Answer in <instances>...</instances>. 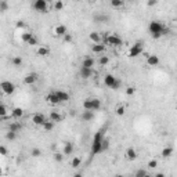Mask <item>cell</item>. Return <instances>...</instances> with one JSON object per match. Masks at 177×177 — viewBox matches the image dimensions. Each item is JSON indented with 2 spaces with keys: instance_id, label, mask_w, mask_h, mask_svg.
I'll list each match as a JSON object with an SVG mask.
<instances>
[{
  "instance_id": "cell-55",
  "label": "cell",
  "mask_w": 177,
  "mask_h": 177,
  "mask_svg": "<svg viewBox=\"0 0 177 177\" xmlns=\"http://www.w3.org/2000/svg\"><path fill=\"white\" fill-rule=\"evenodd\" d=\"M144 177H154V176H151V174H148V173H147V174H145Z\"/></svg>"
},
{
  "instance_id": "cell-45",
  "label": "cell",
  "mask_w": 177,
  "mask_h": 177,
  "mask_svg": "<svg viewBox=\"0 0 177 177\" xmlns=\"http://www.w3.org/2000/svg\"><path fill=\"white\" fill-rule=\"evenodd\" d=\"M156 166H158V161L156 159H151L150 162H148V168L150 169H155Z\"/></svg>"
},
{
  "instance_id": "cell-40",
  "label": "cell",
  "mask_w": 177,
  "mask_h": 177,
  "mask_svg": "<svg viewBox=\"0 0 177 177\" xmlns=\"http://www.w3.org/2000/svg\"><path fill=\"white\" fill-rule=\"evenodd\" d=\"M109 148V140L108 138H104L102 140V145H101V151L104 152V151H107Z\"/></svg>"
},
{
  "instance_id": "cell-6",
  "label": "cell",
  "mask_w": 177,
  "mask_h": 177,
  "mask_svg": "<svg viewBox=\"0 0 177 177\" xmlns=\"http://www.w3.org/2000/svg\"><path fill=\"white\" fill-rule=\"evenodd\" d=\"M32 7L36 10L37 13H47V10H49V4H47V1L46 0H36Z\"/></svg>"
},
{
  "instance_id": "cell-24",
  "label": "cell",
  "mask_w": 177,
  "mask_h": 177,
  "mask_svg": "<svg viewBox=\"0 0 177 177\" xmlns=\"http://www.w3.org/2000/svg\"><path fill=\"white\" fill-rule=\"evenodd\" d=\"M37 55H40V57H47V55L50 54V49L49 47H46V46H42L37 49Z\"/></svg>"
},
{
  "instance_id": "cell-13",
  "label": "cell",
  "mask_w": 177,
  "mask_h": 177,
  "mask_svg": "<svg viewBox=\"0 0 177 177\" xmlns=\"http://www.w3.org/2000/svg\"><path fill=\"white\" fill-rule=\"evenodd\" d=\"M46 101H47V102H49L50 105H57V104H59L58 97L55 95L54 91H53V93H49V94L46 95Z\"/></svg>"
},
{
  "instance_id": "cell-5",
  "label": "cell",
  "mask_w": 177,
  "mask_h": 177,
  "mask_svg": "<svg viewBox=\"0 0 177 177\" xmlns=\"http://www.w3.org/2000/svg\"><path fill=\"white\" fill-rule=\"evenodd\" d=\"M143 53H144L143 43H141V42H137L136 44H133L132 47H130V50H129V57L134 58V57H138V55H141Z\"/></svg>"
},
{
  "instance_id": "cell-10",
  "label": "cell",
  "mask_w": 177,
  "mask_h": 177,
  "mask_svg": "<svg viewBox=\"0 0 177 177\" xmlns=\"http://www.w3.org/2000/svg\"><path fill=\"white\" fill-rule=\"evenodd\" d=\"M67 33H68V29H67V27L62 25V24H59V25H57V27L54 28V35H55V36L64 37Z\"/></svg>"
},
{
  "instance_id": "cell-29",
  "label": "cell",
  "mask_w": 177,
  "mask_h": 177,
  "mask_svg": "<svg viewBox=\"0 0 177 177\" xmlns=\"http://www.w3.org/2000/svg\"><path fill=\"white\" fill-rule=\"evenodd\" d=\"M172 154H173V148H172V147H166V148L162 150V154H161V155H162L163 158H170Z\"/></svg>"
},
{
  "instance_id": "cell-25",
  "label": "cell",
  "mask_w": 177,
  "mask_h": 177,
  "mask_svg": "<svg viewBox=\"0 0 177 177\" xmlns=\"http://www.w3.org/2000/svg\"><path fill=\"white\" fill-rule=\"evenodd\" d=\"M83 108H85V111H93V98H86L83 101Z\"/></svg>"
},
{
  "instance_id": "cell-32",
  "label": "cell",
  "mask_w": 177,
  "mask_h": 177,
  "mask_svg": "<svg viewBox=\"0 0 177 177\" xmlns=\"http://www.w3.org/2000/svg\"><path fill=\"white\" fill-rule=\"evenodd\" d=\"M80 165H82V159L79 158V156H75V158L72 159V162H71V166H72L73 169H77Z\"/></svg>"
},
{
  "instance_id": "cell-44",
  "label": "cell",
  "mask_w": 177,
  "mask_h": 177,
  "mask_svg": "<svg viewBox=\"0 0 177 177\" xmlns=\"http://www.w3.org/2000/svg\"><path fill=\"white\" fill-rule=\"evenodd\" d=\"M147 174V170H144V169H138L136 172V174H134V177H144Z\"/></svg>"
},
{
  "instance_id": "cell-48",
  "label": "cell",
  "mask_w": 177,
  "mask_h": 177,
  "mask_svg": "<svg viewBox=\"0 0 177 177\" xmlns=\"http://www.w3.org/2000/svg\"><path fill=\"white\" fill-rule=\"evenodd\" d=\"M7 154H9V151H7V148H6L4 145H0V155H1V156H6Z\"/></svg>"
},
{
  "instance_id": "cell-7",
  "label": "cell",
  "mask_w": 177,
  "mask_h": 177,
  "mask_svg": "<svg viewBox=\"0 0 177 177\" xmlns=\"http://www.w3.org/2000/svg\"><path fill=\"white\" fill-rule=\"evenodd\" d=\"M46 120H47L46 116L43 114H40V112H37V114H35L32 116V122H33V125H36V126H43V123H44Z\"/></svg>"
},
{
  "instance_id": "cell-49",
  "label": "cell",
  "mask_w": 177,
  "mask_h": 177,
  "mask_svg": "<svg viewBox=\"0 0 177 177\" xmlns=\"http://www.w3.org/2000/svg\"><path fill=\"white\" fill-rule=\"evenodd\" d=\"M15 27L19 28V29H24V28L27 27V24H25V21H17V24H15Z\"/></svg>"
},
{
  "instance_id": "cell-2",
  "label": "cell",
  "mask_w": 177,
  "mask_h": 177,
  "mask_svg": "<svg viewBox=\"0 0 177 177\" xmlns=\"http://www.w3.org/2000/svg\"><path fill=\"white\" fill-rule=\"evenodd\" d=\"M105 127L100 129L98 132L94 134V138H93V144H91V155H97L101 154V145H102V140L105 138Z\"/></svg>"
},
{
  "instance_id": "cell-9",
  "label": "cell",
  "mask_w": 177,
  "mask_h": 177,
  "mask_svg": "<svg viewBox=\"0 0 177 177\" xmlns=\"http://www.w3.org/2000/svg\"><path fill=\"white\" fill-rule=\"evenodd\" d=\"M37 80H39V75L35 72L28 73L27 76L24 77V83H25V85H33V83H36Z\"/></svg>"
},
{
  "instance_id": "cell-35",
  "label": "cell",
  "mask_w": 177,
  "mask_h": 177,
  "mask_svg": "<svg viewBox=\"0 0 177 177\" xmlns=\"http://www.w3.org/2000/svg\"><path fill=\"white\" fill-rule=\"evenodd\" d=\"M101 108V101L98 98H93V111H98Z\"/></svg>"
},
{
  "instance_id": "cell-28",
  "label": "cell",
  "mask_w": 177,
  "mask_h": 177,
  "mask_svg": "<svg viewBox=\"0 0 177 177\" xmlns=\"http://www.w3.org/2000/svg\"><path fill=\"white\" fill-rule=\"evenodd\" d=\"M22 57H19V55H15V57H13L11 58V64H13L14 67H21L22 65Z\"/></svg>"
},
{
  "instance_id": "cell-1",
  "label": "cell",
  "mask_w": 177,
  "mask_h": 177,
  "mask_svg": "<svg viewBox=\"0 0 177 177\" xmlns=\"http://www.w3.org/2000/svg\"><path fill=\"white\" fill-rule=\"evenodd\" d=\"M148 31H150L152 39H159L161 36L166 35L169 32V29L161 21H151L150 25H148Z\"/></svg>"
},
{
  "instance_id": "cell-41",
  "label": "cell",
  "mask_w": 177,
  "mask_h": 177,
  "mask_svg": "<svg viewBox=\"0 0 177 177\" xmlns=\"http://www.w3.org/2000/svg\"><path fill=\"white\" fill-rule=\"evenodd\" d=\"M31 155H32V156H35V158H39V156L42 155V151L39 150V148H32Z\"/></svg>"
},
{
  "instance_id": "cell-39",
  "label": "cell",
  "mask_w": 177,
  "mask_h": 177,
  "mask_svg": "<svg viewBox=\"0 0 177 177\" xmlns=\"http://www.w3.org/2000/svg\"><path fill=\"white\" fill-rule=\"evenodd\" d=\"M54 161L55 162H62L64 161V154H61V152H54Z\"/></svg>"
},
{
  "instance_id": "cell-54",
  "label": "cell",
  "mask_w": 177,
  "mask_h": 177,
  "mask_svg": "<svg viewBox=\"0 0 177 177\" xmlns=\"http://www.w3.org/2000/svg\"><path fill=\"white\" fill-rule=\"evenodd\" d=\"M114 177H125V176H123V174H115Z\"/></svg>"
},
{
  "instance_id": "cell-19",
  "label": "cell",
  "mask_w": 177,
  "mask_h": 177,
  "mask_svg": "<svg viewBox=\"0 0 177 177\" xmlns=\"http://www.w3.org/2000/svg\"><path fill=\"white\" fill-rule=\"evenodd\" d=\"M91 51H93V53H95V54H101V53H104V51H105V44H102V43L93 44V47H91Z\"/></svg>"
},
{
  "instance_id": "cell-33",
  "label": "cell",
  "mask_w": 177,
  "mask_h": 177,
  "mask_svg": "<svg viewBox=\"0 0 177 177\" xmlns=\"http://www.w3.org/2000/svg\"><path fill=\"white\" fill-rule=\"evenodd\" d=\"M9 3L6 1V0H0V13H6L7 10H9Z\"/></svg>"
},
{
  "instance_id": "cell-15",
  "label": "cell",
  "mask_w": 177,
  "mask_h": 177,
  "mask_svg": "<svg viewBox=\"0 0 177 177\" xmlns=\"http://www.w3.org/2000/svg\"><path fill=\"white\" fill-rule=\"evenodd\" d=\"M50 120L53 123H58L62 120V115L59 114L58 111H51L50 112Z\"/></svg>"
},
{
  "instance_id": "cell-21",
  "label": "cell",
  "mask_w": 177,
  "mask_h": 177,
  "mask_svg": "<svg viewBox=\"0 0 177 177\" xmlns=\"http://www.w3.org/2000/svg\"><path fill=\"white\" fill-rule=\"evenodd\" d=\"M91 75H93V69L90 68H80V76H82V79H89V77H91Z\"/></svg>"
},
{
  "instance_id": "cell-47",
  "label": "cell",
  "mask_w": 177,
  "mask_h": 177,
  "mask_svg": "<svg viewBox=\"0 0 177 177\" xmlns=\"http://www.w3.org/2000/svg\"><path fill=\"white\" fill-rule=\"evenodd\" d=\"M62 39H64V42H65V43H71V42H72V35H71V33H67V35L62 37Z\"/></svg>"
},
{
  "instance_id": "cell-36",
  "label": "cell",
  "mask_w": 177,
  "mask_h": 177,
  "mask_svg": "<svg viewBox=\"0 0 177 177\" xmlns=\"http://www.w3.org/2000/svg\"><path fill=\"white\" fill-rule=\"evenodd\" d=\"M125 112H126V108H125L123 105H118V107H116V115H118V116H123Z\"/></svg>"
},
{
  "instance_id": "cell-38",
  "label": "cell",
  "mask_w": 177,
  "mask_h": 177,
  "mask_svg": "<svg viewBox=\"0 0 177 177\" xmlns=\"http://www.w3.org/2000/svg\"><path fill=\"white\" fill-rule=\"evenodd\" d=\"M4 116H7V107L0 104V118H4Z\"/></svg>"
},
{
  "instance_id": "cell-43",
  "label": "cell",
  "mask_w": 177,
  "mask_h": 177,
  "mask_svg": "<svg viewBox=\"0 0 177 177\" xmlns=\"http://www.w3.org/2000/svg\"><path fill=\"white\" fill-rule=\"evenodd\" d=\"M134 93H136V87H134V86L126 87V94H127V95H133Z\"/></svg>"
},
{
  "instance_id": "cell-12",
  "label": "cell",
  "mask_w": 177,
  "mask_h": 177,
  "mask_svg": "<svg viewBox=\"0 0 177 177\" xmlns=\"http://www.w3.org/2000/svg\"><path fill=\"white\" fill-rule=\"evenodd\" d=\"M125 156H126L127 161H136L137 159V151L133 148V147H130V148H127L126 150V154H125Z\"/></svg>"
},
{
  "instance_id": "cell-14",
  "label": "cell",
  "mask_w": 177,
  "mask_h": 177,
  "mask_svg": "<svg viewBox=\"0 0 177 177\" xmlns=\"http://www.w3.org/2000/svg\"><path fill=\"white\" fill-rule=\"evenodd\" d=\"M54 93H55V95L58 97L59 102H67V101L69 100V94L67 93V91H62V90H55Z\"/></svg>"
},
{
  "instance_id": "cell-20",
  "label": "cell",
  "mask_w": 177,
  "mask_h": 177,
  "mask_svg": "<svg viewBox=\"0 0 177 177\" xmlns=\"http://www.w3.org/2000/svg\"><path fill=\"white\" fill-rule=\"evenodd\" d=\"M93 118H94L93 111H83L82 112V120H85V122H90V120H93Z\"/></svg>"
},
{
  "instance_id": "cell-27",
  "label": "cell",
  "mask_w": 177,
  "mask_h": 177,
  "mask_svg": "<svg viewBox=\"0 0 177 177\" xmlns=\"http://www.w3.org/2000/svg\"><path fill=\"white\" fill-rule=\"evenodd\" d=\"M73 152V144L72 143H67L65 145H64V155H71Z\"/></svg>"
},
{
  "instance_id": "cell-52",
  "label": "cell",
  "mask_w": 177,
  "mask_h": 177,
  "mask_svg": "<svg viewBox=\"0 0 177 177\" xmlns=\"http://www.w3.org/2000/svg\"><path fill=\"white\" fill-rule=\"evenodd\" d=\"M73 177H83L80 173H76V174H73Z\"/></svg>"
},
{
  "instance_id": "cell-37",
  "label": "cell",
  "mask_w": 177,
  "mask_h": 177,
  "mask_svg": "<svg viewBox=\"0 0 177 177\" xmlns=\"http://www.w3.org/2000/svg\"><path fill=\"white\" fill-rule=\"evenodd\" d=\"M108 62H109V58L107 57V55H101L100 59H98V64H100L101 67H104V65H107Z\"/></svg>"
},
{
  "instance_id": "cell-22",
  "label": "cell",
  "mask_w": 177,
  "mask_h": 177,
  "mask_svg": "<svg viewBox=\"0 0 177 177\" xmlns=\"http://www.w3.org/2000/svg\"><path fill=\"white\" fill-rule=\"evenodd\" d=\"M11 116L15 119H19V118H22L24 116V111L22 108H19V107H15V108L11 111Z\"/></svg>"
},
{
  "instance_id": "cell-16",
  "label": "cell",
  "mask_w": 177,
  "mask_h": 177,
  "mask_svg": "<svg viewBox=\"0 0 177 177\" xmlns=\"http://www.w3.org/2000/svg\"><path fill=\"white\" fill-rule=\"evenodd\" d=\"M9 130L10 132H14V133H18L22 130V125L19 122H11L9 125Z\"/></svg>"
},
{
  "instance_id": "cell-30",
  "label": "cell",
  "mask_w": 177,
  "mask_h": 177,
  "mask_svg": "<svg viewBox=\"0 0 177 177\" xmlns=\"http://www.w3.org/2000/svg\"><path fill=\"white\" fill-rule=\"evenodd\" d=\"M43 129H44V132H51L53 129H54V123L51 122V120H46L44 123H43Z\"/></svg>"
},
{
  "instance_id": "cell-26",
  "label": "cell",
  "mask_w": 177,
  "mask_h": 177,
  "mask_svg": "<svg viewBox=\"0 0 177 177\" xmlns=\"http://www.w3.org/2000/svg\"><path fill=\"white\" fill-rule=\"evenodd\" d=\"M111 7L112 9H122L123 6H125V1L123 0H111Z\"/></svg>"
},
{
  "instance_id": "cell-50",
  "label": "cell",
  "mask_w": 177,
  "mask_h": 177,
  "mask_svg": "<svg viewBox=\"0 0 177 177\" xmlns=\"http://www.w3.org/2000/svg\"><path fill=\"white\" fill-rule=\"evenodd\" d=\"M147 4L150 6V7H152V6H156V4H158V0H150V1H147Z\"/></svg>"
},
{
  "instance_id": "cell-51",
  "label": "cell",
  "mask_w": 177,
  "mask_h": 177,
  "mask_svg": "<svg viewBox=\"0 0 177 177\" xmlns=\"http://www.w3.org/2000/svg\"><path fill=\"white\" fill-rule=\"evenodd\" d=\"M154 177H166V176H165V173H156Z\"/></svg>"
},
{
  "instance_id": "cell-42",
  "label": "cell",
  "mask_w": 177,
  "mask_h": 177,
  "mask_svg": "<svg viewBox=\"0 0 177 177\" xmlns=\"http://www.w3.org/2000/svg\"><path fill=\"white\" fill-rule=\"evenodd\" d=\"M54 9L57 10V11H59V10H62L64 9V3L61 1V0H57L54 3Z\"/></svg>"
},
{
  "instance_id": "cell-34",
  "label": "cell",
  "mask_w": 177,
  "mask_h": 177,
  "mask_svg": "<svg viewBox=\"0 0 177 177\" xmlns=\"http://www.w3.org/2000/svg\"><path fill=\"white\" fill-rule=\"evenodd\" d=\"M17 138V133H14V132H7L6 133V140H9V141H14Z\"/></svg>"
},
{
  "instance_id": "cell-18",
  "label": "cell",
  "mask_w": 177,
  "mask_h": 177,
  "mask_svg": "<svg viewBox=\"0 0 177 177\" xmlns=\"http://www.w3.org/2000/svg\"><path fill=\"white\" fill-rule=\"evenodd\" d=\"M89 39H90L94 44H98V43H101V35L98 33V32H91L90 35H89Z\"/></svg>"
},
{
  "instance_id": "cell-8",
  "label": "cell",
  "mask_w": 177,
  "mask_h": 177,
  "mask_svg": "<svg viewBox=\"0 0 177 177\" xmlns=\"http://www.w3.org/2000/svg\"><path fill=\"white\" fill-rule=\"evenodd\" d=\"M107 43H108L109 46L116 47V46L122 44V39H120L119 36H116V35H109V36H107Z\"/></svg>"
},
{
  "instance_id": "cell-23",
  "label": "cell",
  "mask_w": 177,
  "mask_h": 177,
  "mask_svg": "<svg viewBox=\"0 0 177 177\" xmlns=\"http://www.w3.org/2000/svg\"><path fill=\"white\" fill-rule=\"evenodd\" d=\"M109 19V15H107V14H95L94 15V21L95 22H107Z\"/></svg>"
},
{
  "instance_id": "cell-46",
  "label": "cell",
  "mask_w": 177,
  "mask_h": 177,
  "mask_svg": "<svg viewBox=\"0 0 177 177\" xmlns=\"http://www.w3.org/2000/svg\"><path fill=\"white\" fill-rule=\"evenodd\" d=\"M27 44H29V46H36V44H37V37H36V36H32L31 40L28 42Z\"/></svg>"
},
{
  "instance_id": "cell-53",
  "label": "cell",
  "mask_w": 177,
  "mask_h": 177,
  "mask_svg": "<svg viewBox=\"0 0 177 177\" xmlns=\"http://www.w3.org/2000/svg\"><path fill=\"white\" fill-rule=\"evenodd\" d=\"M3 176V169H1V166H0V177Z\"/></svg>"
},
{
  "instance_id": "cell-17",
  "label": "cell",
  "mask_w": 177,
  "mask_h": 177,
  "mask_svg": "<svg viewBox=\"0 0 177 177\" xmlns=\"http://www.w3.org/2000/svg\"><path fill=\"white\" fill-rule=\"evenodd\" d=\"M94 64H95L94 58H91V57H86V58L83 59L82 67H83V68H90V69H93V67H94Z\"/></svg>"
},
{
  "instance_id": "cell-3",
  "label": "cell",
  "mask_w": 177,
  "mask_h": 177,
  "mask_svg": "<svg viewBox=\"0 0 177 177\" xmlns=\"http://www.w3.org/2000/svg\"><path fill=\"white\" fill-rule=\"evenodd\" d=\"M104 85L107 87H109V89H112V90H118L119 87H120V85H122V82H120L119 79H116L114 75L108 73V75H105V77H104Z\"/></svg>"
},
{
  "instance_id": "cell-31",
  "label": "cell",
  "mask_w": 177,
  "mask_h": 177,
  "mask_svg": "<svg viewBox=\"0 0 177 177\" xmlns=\"http://www.w3.org/2000/svg\"><path fill=\"white\" fill-rule=\"evenodd\" d=\"M32 36H33V33H31V32H22V33H21V40H22L24 43H28V42L31 40Z\"/></svg>"
},
{
  "instance_id": "cell-11",
  "label": "cell",
  "mask_w": 177,
  "mask_h": 177,
  "mask_svg": "<svg viewBox=\"0 0 177 177\" xmlns=\"http://www.w3.org/2000/svg\"><path fill=\"white\" fill-rule=\"evenodd\" d=\"M159 64V57L156 54H150L147 57V65L148 67H156Z\"/></svg>"
},
{
  "instance_id": "cell-4",
  "label": "cell",
  "mask_w": 177,
  "mask_h": 177,
  "mask_svg": "<svg viewBox=\"0 0 177 177\" xmlns=\"http://www.w3.org/2000/svg\"><path fill=\"white\" fill-rule=\"evenodd\" d=\"M0 90L3 91L4 94L11 95L15 91V85L11 83L10 80H3V82H0Z\"/></svg>"
}]
</instances>
